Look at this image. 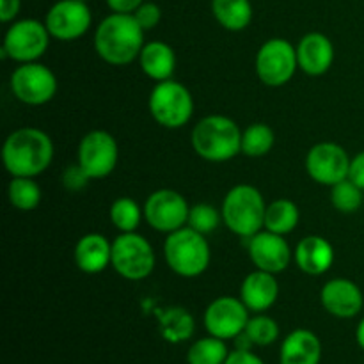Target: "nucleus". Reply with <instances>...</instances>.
I'll list each match as a JSON object with an SVG mask.
<instances>
[{"label": "nucleus", "instance_id": "1", "mask_svg": "<svg viewBox=\"0 0 364 364\" xmlns=\"http://www.w3.org/2000/svg\"><path fill=\"white\" fill-rule=\"evenodd\" d=\"M144 32L134 14L110 13L96 27L95 50L107 64L127 66L141 55L146 45Z\"/></svg>", "mask_w": 364, "mask_h": 364}, {"label": "nucleus", "instance_id": "2", "mask_svg": "<svg viewBox=\"0 0 364 364\" xmlns=\"http://www.w3.org/2000/svg\"><path fill=\"white\" fill-rule=\"evenodd\" d=\"M52 160V139L39 128H18L2 146V162L11 176L36 178L48 169Z\"/></svg>", "mask_w": 364, "mask_h": 364}, {"label": "nucleus", "instance_id": "3", "mask_svg": "<svg viewBox=\"0 0 364 364\" xmlns=\"http://www.w3.org/2000/svg\"><path fill=\"white\" fill-rule=\"evenodd\" d=\"M194 151L208 162H228L242 153V130L231 117L212 114L192 128Z\"/></svg>", "mask_w": 364, "mask_h": 364}, {"label": "nucleus", "instance_id": "4", "mask_svg": "<svg viewBox=\"0 0 364 364\" xmlns=\"http://www.w3.org/2000/svg\"><path fill=\"white\" fill-rule=\"evenodd\" d=\"M267 205L262 192L247 183L235 185L224 196L223 223L240 238H251L265 228Z\"/></svg>", "mask_w": 364, "mask_h": 364}, {"label": "nucleus", "instance_id": "5", "mask_svg": "<svg viewBox=\"0 0 364 364\" xmlns=\"http://www.w3.org/2000/svg\"><path fill=\"white\" fill-rule=\"evenodd\" d=\"M164 258L167 267L178 276L198 277L208 269L212 252L205 235L191 226H183L167 235L164 242Z\"/></svg>", "mask_w": 364, "mask_h": 364}, {"label": "nucleus", "instance_id": "6", "mask_svg": "<svg viewBox=\"0 0 364 364\" xmlns=\"http://www.w3.org/2000/svg\"><path fill=\"white\" fill-rule=\"evenodd\" d=\"M148 109L153 119L164 128L178 130L191 121L194 114V98L180 82H156L149 92Z\"/></svg>", "mask_w": 364, "mask_h": 364}, {"label": "nucleus", "instance_id": "7", "mask_svg": "<svg viewBox=\"0 0 364 364\" xmlns=\"http://www.w3.org/2000/svg\"><path fill=\"white\" fill-rule=\"evenodd\" d=\"M112 267L128 281H142L155 269V251L139 233H121L112 242Z\"/></svg>", "mask_w": 364, "mask_h": 364}, {"label": "nucleus", "instance_id": "8", "mask_svg": "<svg viewBox=\"0 0 364 364\" xmlns=\"http://www.w3.org/2000/svg\"><path fill=\"white\" fill-rule=\"evenodd\" d=\"M50 32L45 21L25 18L11 25L4 36L2 57L25 64L36 63L41 55H45L50 43Z\"/></svg>", "mask_w": 364, "mask_h": 364}, {"label": "nucleus", "instance_id": "9", "mask_svg": "<svg viewBox=\"0 0 364 364\" xmlns=\"http://www.w3.org/2000/svg\"><path fill=\"white\" fill-rule=\"evenodd\" d=\"M297 68V48L288 39H269L256 53V75L269 87H281L288 84L294 78Z\"/></svg>", "mask_w": 364, "mask_h": 364}, {"label": "nucleus", "instance_id": "10", "mask_svg": "<svg viewBox=\"0 0 364 364\" xmlns=\"http://www.w3.org/2000/svg\"><path fill=\"white\" fill-rule=\"evenodd\" d=\"M119 148L114 139L105 130H92L85 134L78 142L77 164L82 167L89 180H103L109 176L117 166Z\"/></svg>", "mask_w": 364, "mask_h": 364}, {"label": "nucleus", "instance_id": "11", "mask_svg": "<svg viewBox=\"0 0 364 364\" xmlns=\"http://www.w3.org/2000/svg\"><path fill=\"white\" fill-rule=\"evenodd\" d=\"M11 91L25 105H45L55 96L57 77L45 64H20L11 75Z\"/></svg>", "mask_w": 364, "mask_h": 364}, {"label": "nucleus", "instance_id": "12", "mask_svg": "<svg viewBox=\"0 0 364 364\" xmlns=\"http://www.w3.org/2000/svg\"><path fill=\"white\" fill-rule=\"evenodd\" d=\"M144 219L149 226L160 233H173L187 226L191 206L183 196L171 188L151 192L144 203Z\"/></svg>", "mask_w": 364, "mask_h": 364}, {"label": "nucleus", "instance_id": "13", "mask_svg": "<svg viewBox=\"0 0 364 364\" xmlns=\"http://www.w3.org/2000/svg\"><path fill=\"white\" fill-rule=\"evenodd\" d=\"M249 309L242 302L240 297H224L215 299L205 309V329L210 336L220 338L224 341L235 340L238 334L245 331L249 322Z\"/></svg>", "mask_w": 364, "mask_h": 364}, {"label": "nucleus", "instance_id": "14", "mask_svg": "<svg viewBox=\"0 0 364 364\" xmlns=\"http://www.w3.org/2000/svg\"><path fill=\"white\" fill-rule=\"evenodd\" d=\"M92 14L85 0H57L48 9L45 25L59 41H75L89 31Z\"/></svg>", "mask_w": 364, "mask_h": 364}, {"label": "nucleus", "instance_id": "15", "mask_svg": "<svg viewBox=\"0 0 364 364\" xmlns=\"http://www.w3.org/2000/svg\"><path fill=\"white\" fill-rule=\"evenodd\" d=\"M350 156L336 142H318L306 155V171L318 185L333 187L348 178Z\"/></svg>", "mask_w": 364, "mask_h": 364}, {"label": "nucleus", "instance_id": "16", "mask_svg": "<svg viewBox=\"0 0 364 364\" xmlns=\"http://www.w3.org/2000/svg\"><path fill=\"white\" fill-rule=\"evenodd\" d=\"M247 240L249 258L256 269L270 274H279L288 269L291 262V251L283 235L262 230Z\"/></svg>", "mask_w": 364, "mask_h": 364}, {"label": "nucleus", "instance_id": "17", "mask_svg": "<svg viewBox=\"0 0 364 364\" xmlns=\"http://www.w3.org/2000/svg\"><path fill=\"white\" fill-rule=\"evenodd\" d=\"M320 302L329 315L336 318H354L364 306L363 291L354 281L347 277H336L327 281L320 291Z\"/></svg>", "mask_w": 364, "mask_h": 364}, {"label": "nucleus", "instance_id": "18", "mask_svg": "<svg viewBox=\"0 0 364 364\" xmlns=\"http://www.w3.org/2000/svg\"><path fill=\"white\" fill-rule=\"evenodd\" d=\"M295 48H297L299 68L309 77H320L333 66L334 46L322 32L306 34Z\"/></svg>", "mask_w": 364, "mask_h": 364}, {"label": "nucleus", "instance_id": "19", "mask_svg": "<svg viewBox=\"0 0 364 364\" xmlns=\"http://www.w3.org/2000/svg\"><path fill=\"white\" fill-rule=\"evenodd\" d=\"M277 297H279V283L276 274L256 269L242 281L240 299L249 311L265 313L276 304Z\"/></svg>", "mask_w": 364, "mask_h": 364}, {"label": "nucleus", "instance_id": "20", "mask_svg": "<svg viewBox=\"0 0 364 364\" xmlns=\"http://www.w3.org/2000/svg\"><path fill=\"white\" fill-rule=\"evenodd\" d=\"M75 265L84 274H100L112 265V242L100 233H87L75 245Z\"/></svg>", "mask_w": 364, "mask_h": 364}, {"label": "nucleus", "instance_id": "21", "mask_svg": "<svg viewBox=\"0 0 364 364\" xmlns=\"http://www.w3.org/2000/svg\"><path fill=\"white\" fill-rule=\"evenodd\" d=\"M295 263L308 276H322L333 267L334 249L329 240L320 235H309L297 244L294 252Z\"/></svg>", "mask_w": 364, "mask_h": 364}, {"label": "nucleus", "instance_id": "22", "mask_svg": "<svg viewBox=\"0 0 364 364\" xmlns=\"http://www.w3.org/2000/svg\"><path fill=\"white\" fill-rule=\"evenodd\" d=\"M322 341L313 331L295 329L283 340L279 364H320Z\"/></svg>", "mask_w": 364, "mask_h": 364}, {"label": "nucleus", "instance_id": "23", "mask_svg": "<svg viewBox=\"0 0 364 364\" xmlns=\"http://www.w3.org/2000/svg\"><path fill=\"white\" fill-rule=\"evenodd\" d=\"M141 70L148 78L155 82L171 80L176 68V53L171 45L164 41H149L139 55Z\"/></svg>", "mask_w": 364, "mask_h": 364}, {"label": "nucleus", "instance_id": "24", "mask_svg": "<svg viewBox=\"0 0 364 364\" xmlns=\"http://www.w3.org/2000/svg\"><path fill=\"white\" fill-rule=\"evenodd\" d=\"M159 318V331L167 343H183L194 336L196 320L191 313L180 306L166 308L162 311H156Z\"/></svg>", "mask_w": 364, "mask_h": 364}, {"label": "nucleus", "instance_id": "25", "mask_svg": "<svg viewBox=\"0 0 364 364\" xmlns=\"http://www.w3.org/2000/svg\"><path fill=\"white\" fill-rule=\"evenodd\" d=\"M212 13L220 27L240 32L252 21V4L251 0H212Z\"/></svg>", "mask_w": 364, "mask_h": 364}, {"label": "nucleus", "instance_id": "26", "mask_svg": "<svg viewBox=\"0 0 364 364\" xmlns=\"http://www.w3.org/2000/svg\"><path fill=\"white\" fill-rule=\"evenodd\" d=\"M301 212L299 206L290 199H276L267 205L265 212V228L263 230L272 231L276 235H288L297 228Z\"/></svg>", "mask_w": 364, "mask_h": 364}, {"label": "nucleus", "instance_id": "27", "mask_svg": "<svg viewBox=\"0 0 364 364\" xmlns=\"http://www.w3.org/2000/svg\"><path fill=\"white\" fill-rule=\"evenodd\" d=\"M230 350L226 341L215 336L199 338L188 347L187 363L188 364H224Z\"/></svg>", "mask_w": 364, "mask_h": 364}, {"label": "nucleus", "instance_id": "28", "mask_svg": "<svg viewBox=\"0 0 364 364\" xmlns=\"http://www.w3.org/2000/svg\"><path fill=\"white\" fill-rule=\"evenodd\" d=\"M41 187L36 183L34 178L13 176L9 187H7V199L20 212L36 210L41 203Z\"/></svg>", "mask_w": 364, "mask_h": 364}, {"label": "nucleus", "instance_id": "29", "mask_svg": "<svg viewBox=\"0 0 364 364\" xmlns=\"http://www.w3.org/2000/svg\"><path fill=\"white\" fill-rule=\"evenodd\" d=\"M274 132L265 123H252L242 132V153L251 159L265 156L274 148Z\"/></svg>", "mask_w": 364, "mask_h": 364}, {"label": "nucleus", "instance_id": "30", "mask_svg": "<svg viewBox=\"0 0 364 364\" xmlns=\"http://www.w3.org/2000/svg\"><path fill=\"white\" fill-rule=\"evenodd\" d=\"M144 210L132 198H117L110 205V220L121 233H134L141 226Z\"/></svg>", "mask_w": 364, "mask_h": 364}, {"label": "nucleus", "instance_id": "31", "mask_svg": "<svg viewBox=\"0 0 364 364\" xmlns=\"http://www.w3.org/2000/svg\"><path fill=\"white\" fill-rule=\"evenodd\" d=\"M331 203L341 213L358 212L363 205V188L347 178L331 187Z\"/></svg>", "mask_w": 364, "mask_h": 364}, {"label": "nucleus", "instance_id": "32", "mask_svg": "<svg viewBox=\"0 0 364 364\" xmlns=\"http://www.w3.org/2000/svg\"><path fill=\"white\" fill-rule=\"evenodd\" d=\"M245 334L251 338L255 347H269V345L276 343L279 338V326L265 313H256V316L249 318L247 326H245Z\"/></svg>", "mask_w": 364, "mask_h": 364}, {"label": "nucleus", "instance_id": "33", "mask_svg": "<svg viewBox=\"0 0 364 364\" xmlns=\"http://www.w3.org/2000/svg\"><path fill=\"white\" fill-rule=\"evenodd\" d=\"M220 220H223V213L215 206L208 205V203H199V205L191 206L187 226L199 231L201 235H208L219 228Z\"/></svg>", "mask_w": 364, "mask_h": 364}, {"label": "nucleus", "instance_id": "34", "mask_svg": "<svg viewBox=\"0 0 364 364\" xmlns=\"http://www.w3.org/2000/svg\"><path fill=\"white\" fill-rule=\"evenodd\" d=\"M134 16L144 31H151V28H155L156 25L160 23V20H162V11H160V7L156 6V4L144 2L137 11H135Z\"/></svg>", "mask_w": 364, "mask_h": 364}, {"label": "nucleus", "instance_id": "35", "mask_svg": "<svg viewBox=\"0 0 364 364\" xmlns=\"http://www.w3.org/2000/svg\"><path fill=\"white\" fill-rule=\"evenodd\" d=\"M89 176L82 171V167L78 164L75 166H68L63 173V185L71 192L82 191V188L87 185Z\"/></svg>", "mask_w": 364, "mask_h": 364}, {"label": "nucleus", "instance_id": "36", "mask_svg": "<svg viewBox=\"0 0 364 364\" xmlns=\"http://www.w3.org/2000/svg\"><path fill=\"white\" fill-rule=\"evenodd\" d=\"M348 180L354 181L359 188L364 191V151L358 153L354 159H350V167H348Z\"/></svg>", "mask_w": 364, "mask_h": 364}, {"label": "nucleus", "instance_id": "37", "mask_svg": "<svg viewBox=\"0 0 364 364\" xmlns=\"http://www.w3.org/2000/svg\"><path fill=\"white\" fill-rule=\"evenodd\" d=\"M224 364H265V361L252 350H238V348H235V350L230 352Z\"/></svg>", "mask_w": 364, "mask_h": 364}, {"label": "nucleus", "instance_id": "38", "mask_svg": "<svg viewBox=\"0 0 364 364\" xmlns=\"http://www.w3.org/2000/svg\"><path fill=\"white\" fill-rule=\"evenodd\" d=\"M146 0H107V6L112 13L134 14Z\"/></svg>", "mask_w": 364, "mask_h": 364}, {"label": "nucleus", "instance_id": "39", "mask_svg": "<svg viewBox=\"0 0 364 364\" xmlns=\"http://www.w3.org/2000/svg\"><path fill=\"white\" fill-rule=\"evenodd\" d=\"M21 7V0H0V21L9 23L18 16Z\"/></svg>", "mask_w": 364, "mask_h": 364}, {"label": "nucleus", "instance_id": "40", "mask_svg": "<svg viewBox=\"0 0 364 364\" xmlns=\"http://www.w3.org/2000/svg\"><path fill=\"white\" fill-rule=\"evenodd\" d=\"M233 341H235V348H238V350H252V347H255V343H252L251 338L245 334V331L242 334H238Z\"/></svg>", "mask_w": 364, "mask_h": 364}, {"label": "nucleus", "instance_id": "41", "mask_svg": "<svg viewBox=\"0 0 364 364\" xmlns=\"http://www.w3.org/2000/svg\"><path fill=\"white\" fill-rule=\"evenodd\" d=\"M355 341H358L359 347L364 350V316L361 318V322L358 323V329H355Z\"/></svg>", "mask_w": 364, "mask_h": 364}]
</instances>
